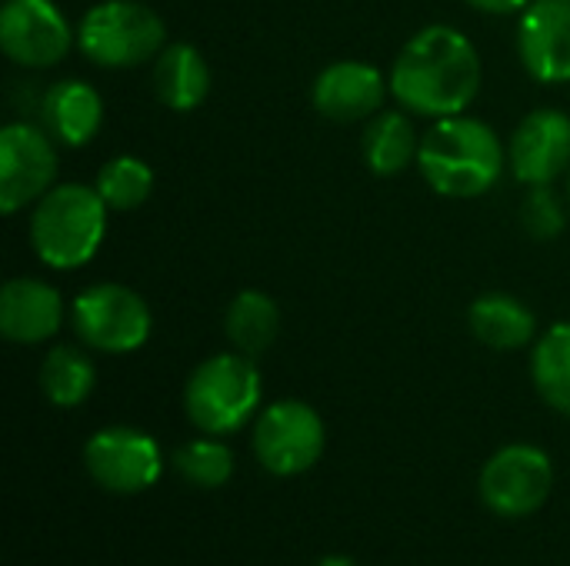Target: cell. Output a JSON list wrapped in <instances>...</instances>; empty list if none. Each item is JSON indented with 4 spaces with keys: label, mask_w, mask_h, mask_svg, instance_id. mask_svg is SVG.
Returning a JSON list of instances; mask_svg holds the SVG:
<instances>
[{
    "label": "cell",
    "mask_w": 570,
    "mask_h": 566,
    "mask_svg": "<svg viewBox=\"0 0 570 566\" xmlns=\"http://www.w3.org/2000/svg\"><path fill=\"white\" fill-rule=\"evenodd\" d=\"M471 334L491 350H521L538 334L534 310L511 294H484L468 310Z\"/></svg>",
    "instance_id": "18"
},
{
    "label": "cell",
    "mask_w": 570,
    "mask_h": 566,
    "mask_svg": "<svg viewBox=\"0 0 570 566\" xmlns=\"http://www.w3.org/2000/svg\"><path fill=\"white\" fill-rule=\"evenodd\" d=\"M391 93L421 117H458L481 93V57L471 37L448 23L417 30L391 67Z\"/></svg>",
    "instance_id": "1"
},
{
    "label": "cell",
    "mask_w": 570,
    "mask_h": 566,
    "mask_svg": "<svg viewBox=\"0 0 570 566\" xmlns=\"http://www.w3.org/2000/svg\"><path fill=\"white\" fill-rule=\"evenodd\" d=\"M391 83L374 63L364 60H337L327 63L311 87L314 107L337 123H354V120H371L374 113L384 110Z\"/></svg>",
    "instance_id": "13"
},
{
    "label": "cell",
    "mask_w": 570,
    "mask_h": 566,
    "mask_svg": "<svg viewBox=\"0 0 570 566\" xmlns=\"http://www.w3.org/2000/svg\"><path fill=\"white\" fill-rule=\"evenodd\" d=\"M63 324L60 294L37 277H13L0 290V334L13 344H43Z\"/></svg>",
    "instance_id": "15"
},
{
    "label": "cell",
    "mask_w": 570,
    "mask_h": 566,
    "mask_svg": "<svg viewBox=\"0 0 570 566\" xmlns=\"http://www.w3.org/2000/svg\"><path fill=\"white\" fill-rule=\"evenodd\" d=\"M554 487L551 457L531 444L501 447L481 470V500L508 520L541 510Z\"/></svg>",
    "instance_id": "8"
},
{
    "label": "cell",
    "mask_w": 570,
    "mask_h": 566,
    "mask_svg": "<svg viewBox=\"0 0 570 566\" xmlns=\"http://www.w3.org/2000/svg\"><path fill=\"white\" fill-rule=\"evenodd\" d=\"M164 37L167 27L160 13L140 0H100L83 13L77 27L80 53L90 63L110 70L157 60V53L164 50Z\"/></svg>",
    "instance_id": "5"
},
{
    "label": "cell",
    "mask_w": 570,
    "mask_h": 566,
    "mask_svg": "<svg viewBox=\"0 0 570 566\" xmlns=\"http://www.w3.org/2000/svg\"><path fill=\"white\" fill-rule=\"evenodd\" d=\"M464 3H471L474 10H481V13H524L534 0H464Z\"/></svg>",
    "instance_id": "26"
},
{
    "label": "cell",
    "mask_w": 570,
    "mask_h": 566,
    "mask_svg": "<svg viewBox=\"0 0 570 566\" xmlns=\"http://www.w3.org/2000/svg\"><path fill=\"white\" fill-rule=\"evenodd\" d=\"M504 163L508 150L498 130L468 113L434 120L417 150V167L428 187L454 200L488 193L501 180Z\"/></svg>",
    "instance_id": "2"
},
{
    "label": "cell",
    "mask_w": 570,
    "mask_h": 566,
    "mask_svg": "<svg viewBox=\"0 0 570 566\" xmlns=\"http://www.w3.org/2000/svg\"><path fill=\"white\" fill-rule=\"evenodd\" d=\"M518 57L541 83H570V3L534 0L518 27Z\"/></svg>",
    "instance_id": "14"
},
{
    "label": "cell",
    "mask_w": 570,
    "mask_h": 566,
    "mask_svg": "<svg viewBox=\"0 0 570 566\" xmlns=\"http://www.w3.org/2000/svg\"><path fill=\"white\" fill-rule=\"evenodd\" d=\"M224 330L237 354L261 357L281 334V310L274 297H267L264 290H240L227 307Z\"/></svg>",
    "instance_id": "20"
},
{
    "label": "cell",
    "mask_w": 570,
    "mask_h": 566,
    "mask_svg": "<svg viewBox=\"0 0 570 566\" xmlns=\"http://www.w3.org/2000/svg\"><path fill=\"white\" fill-rule=\"evenodd\" d=\"M174 467L194 487L214 490V487H224L230 480V474H234V454H230V447L217 444L214 437H204V440L184 444L174 454Z\"/></svg>",
    "instance_id": "24"
},
{
    "label": "cell",
    "mask_w": 570,
    "mask_h": 566,
    "mask_svg": "<svg viewBox=\"0 0 570 566\" xmlns=\"http://www.w3.org/2000/svg\"><path fill=\"white\" fill-rule=\"evenodd\" d=\"M568 200H570V170H568Z\"/></svg>",
    "instance_id": "28"
},
{
    "label": "cell",
    "mask_w": 570,
    "mask_h": 566,
    "mask_svg": "<svg viewBox=\"0 0 570 566\" xmlns=\"http://www.w3.org/2000/svg\"><path fill=\"white\" fill-rule=\"evenodd\" d=\"M361 150H364L367 167L377 177H394L407 170L411 163H417L421 137L401 110H381L367 120Z\"/></svg>",
    "instance_id": "19"
},
{
    "label": "cell",
    "mask_w": 570,
    "mask_h": 566,
    "mask_svg": "<svg viewBox=\"0 0 570 566\" xmlns=\"http://www.w3.org/2000/svg\"><path fill=\"white\" fill-rule=\"evenodd\" d=\"M531 377L544 404L570 417V320L541 334L531 357Z\"/></svg>",
    "instance_id": "22"
},
{
    "label": "cell",
    "mask_w": 570,
    "mask_h": 566,
    "mask_svg": "<svg viewBox=\"0 0 570 566\" xmlns=\"http://www.w3.org/2000/svg\"><path fill=\"white\" fill-rule=\"evenodd\" d=\"M40 117L53 140L83 147L104 127V97L87 80H57L40 100Z\"/></svg>",
    "instance_id": "16"
},
{
    "label": "cell",
    "mask_w": 570,
    "mask_h": 566,
    "mask_svg": "<svg viewBox=\"0 0 570 566\" xmlns=\"http://www.w3.org/2000/svg\"><path fill=\"white\" fill-rule=\"evenodd\" d=\"M107 210L110 207L97 187H50L30 214V247L37 260L53 270H77L90 264L107 237Z\"/></svg>",
    "instance_id": "3"
},
{
    "label": "cell",
    "mask_w": 570,
    "mask_h": 566,
    "mask_svg": "<svg viewBox=\"0 0 570 566\" xmlns=\"http://www.w3.org/2000/svg\"><path fill=\"white\" fill-rule=\"evenodd\" d=\"M261 404V370L254 357L214 354L187 380L184 407L197 430L224 437L240 430Z\"/></svg>",
    "instance_id": "4"
},
{
    "label": "cell",
    "mask_w": 570,
    "mask_h": 566,
    "mask_svg": "<svg viewBox=\"0 0 570 566\" xmlns=\"http://www.w3.org/2000/svg\"><path fill=\"white\" fill-rule=\"evenodd\" d=\"M3 53L30 70L60 63L73 47V27L53 0H7L0 10Z\"/></svg>",
    "instance_id": "11"
},
{
    "label": "cell",
    "mask_w": 570,
    "mask_h": 566,
    "mask_svg": "<svg viewBox=\"0 0 570 566\" xmlns=\"http://www.w3.org/2000/svg\"><path fill=\"white\" fill-rule=\"evenodd\" d=\"M317 566H357L351 557H341V554H334V557H324Z\"/></svg>",
    "instance_id": "27"
},
{
    "label": "cell",
    "mask_w": 570,
    "mask_h": 566,
    "mask_svg": "<svg viewBox=\"0 0 570 566\" xmlns=\"http://www.w3.org/2000/svg\"><path fill=\"white\" fill-rule=\"evenodd\" d=\"M97 193L110 210H134L154 190V170L140 157H114L97 173Z\"/></svg>",
    "instance_id": "23"
},
{
    "label": "cell",
    "mask_w": 570,
    "mask_h": 566,
    "mask_svg": "<svg viewBox=\"0 0 570 566\" xmlns=\"http://www.w3.org/2000/svg\"><path fill=\"white\" fill-rule=\"evenodd\" d=\"M57 177V147L43 127L7 123L0 130V210L17 214L37 203Z\"/></svg>",
    "instance_id": "9"
},
{
    "label": "cell",
    "mask_w": 570,
    "mask_h": 566,
    "mask_svg": "<svg viewBox=\"0 0 570 566\" xmlns=\"http://www.w3.org/2000/svg\"><path fill=\"white\" fill-rule=\"evenodd\" d=\"M327 444V430L321 414L304 400H277L271 404L254 427V454L264 470L274 477L307 474Z\"/></svg>",
    "instance_id": "7"
},
{
    "label": "cell",
    "mask_w": 570,
    "mask_h": 566,
    "mask_svg": "<svg viewBox=\"0 0 570 566\" xmlns=\"http://www.w3.org/2000/svg\"><path fill=\"white\" fill-rule=\"evenodd\" d=\"M94 384H97V370L83 350L67 347V344L47 350L40 364V390L53 407H63V410L80 407L90 397Z\"/></svg>",
    "instance_id": "21"
},
{
    "label": "cell",
    "mask_w": 570,
    "mask_h": 566,
    "mask_svg": "<svg viewBox=\"0 0 570 566\" xmlns=\"http://www.w3.org/2000/svg\"><path fill=\"white\" fill-rule=\"evenodd\" d=\"M154 93L167 110H197L210 93V67L190 43H167L154 60Z\"/></svg>",
    "instance_id": "17"
},
{
    "label": "cell",
    "mask_w": 570,
    "mask_h": 566,
    "mask_svg": "<svg viewBox=\"0 0 570 566\" xmlns=\"http://www.w3.org/2000/svg\"><path fill=\"white\" fill-rule=\"evenodd\" d=\"M87 474L110 494H144L160 480V447L134 427H104L83 447Z\"/></svg>",
    "instance_id": "10"
},
{
    "label": "cell",
    "mask_w": 570,
    "mask_h": 566,
    "mask_svg": "<svg viewBox=\"0 0 570 566\" xmlns=\"http://www.w3.org/2000/svg\"><path fill=\"white\" fill-rule=\"evenodd\" d=\"M564 3H570V0H564Z\"/></svg>",
    "instance_id": "29"
},
{
    "label": "cell",
    "mask_w": 570,
    "mask_h": 566,
    "mask_svg": "<svg viewBox=\"0 0 570 566\" xmlns=\"http://www.w3.org/2000/svg\"><path fill=\"white\" fill-rule=\"evenodd\" d=\"M568 217H564V203L558 200V193L551 190V183L531 187L521 200V227L534 237V240H554L564 230Z\"/></svg>",
    "instance_id": "25"
},
{
    "label": "cell",
    "mask_w": 570,
    "mask_h": 566,
    "mask_svg": "<svg viewBox=\"0 0 570 566\" xmlns=\"http://www.w3.org/2000/svg\"><path fill=\"white\" fill-rule=\"evenodd\" d=\"M508 163L528 187L554 183L570 170V117L564 110H531L508 143Z\"/></svg>",
    "instance_id": "12"
},
{
    "label": "cell",
    "mask_w": 570,
    "mask_h": 566,
    "mask_svg": "<svg viewBox=\"0 0 570 566\" xmlns=\"http://www.w3.org/2000/svg\"><path fill=\"white\" fill-rule=\"evenodd\" d=\"M70 324L80 344L100 354H134L154 327L147 300L124 284L83 287L70 304Z\"/></svg>",
    "instance_id": "6"
}]
</instances>
